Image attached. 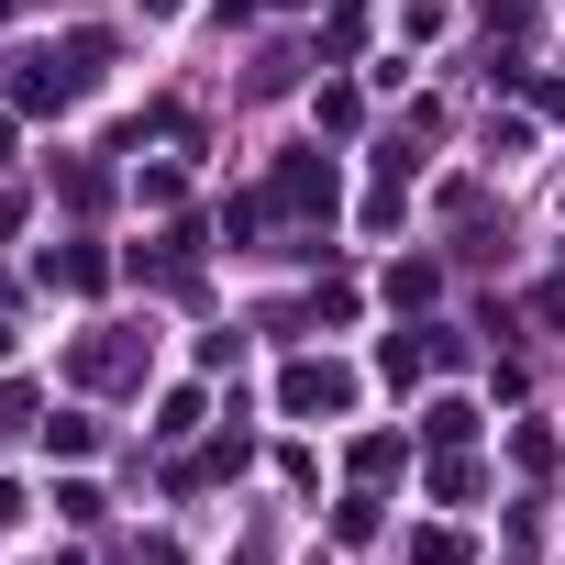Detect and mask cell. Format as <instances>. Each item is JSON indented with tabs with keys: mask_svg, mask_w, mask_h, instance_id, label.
Returning <instances> with one entry per match:
<instances>
[{
	"mask_svg": "<svg viewBox=\"0 0 565 565\" xmlns=\"http://www.w3.org/2000/svg\"><path fill=\"white\" fill-rule=\"evenodd\" d=\"M277 399H289V411L311 422V411H344V399H355V377H344V366H311V355H300L289 377H277Z\"/></svg>",
	"mask_w": 565,
	"mask_h": 565,
	"instance_id": "obj_1",
	"label": "cell"
},
{
	"mask_svg": "<svg viewBox=\"0 0 565 565\" xmlns=\"http://www.w3.org/2000/svg\"><path fill=\"white\" fill-rule=\"evenodd\" d=\"M12 100H23V111H45V100H67V78H56V56H34V67L12 78Z\"/></svg>",
	"mask_w": 565,
	"mask_h": 565,
	"instance_id": "obj_2",
	"label": "cell"
},
{
	"mask_svg": "<svg viewBox=\"0 0 565 565\" xmlns=\"http://www.w3.org/2000/svg\"><path fill=\"white\" fill-rule=\"evenodd\" d=\"M78 377H89V388H111V377H134V344H78Z\"/></svg>",
	"mask_w": 565,
	"mask_h": 565,
	"instance_id": "obj_3",
	"label": "cell"
},
{
	"mask_svg": "<svg viewBox=\"0 0 565 565\" xmlns=\"http://www.w3.org/2000/svg\"><path fill=\"white\" fill-rule=\"evenodd\" d=\"M466 433H477L466 399H433V411H422V444H466Z\"/></svg>",
	"mask_w": 565,
	"mask_h": 565,
	"instance_id": "obj_4",
	"label": "cell"
},
{
	"mask_svg": "<svg viewBox=\"0 0 565 565\" xmlns=\"http://www.w3.org/2000/svg\"><path fill=\"white\" fill-rule=\"evenodd\" d=\"M0 167H12V122H0Z\"/></svg>",
	"mask_w": 565,
	"mask_h": 565,
	"instance_id": "obj_5",
	"label": "cell"
}]
</instances>
